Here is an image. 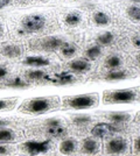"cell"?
I'll use <instances>...</instances> for the list:
<instances>
[{"label":"cell","mask_w":140,"mask_h":156,"mask_svg":"<svg viewBox=\"0 0 140 156\" xmlns=\"http://www.w3.org/2000/svg\"><path fill=\"white\" fill-rule=\"evenodd\" d=\"M63 43H64V41L62 39L52 36V37H46L43 40H40L39 48L46 50V51H53V50H56V49H60Z\"/></svg>","instance_id":"7"},{"label":"cell","mask_w":140,"mask_h":156,"mask_svg":"<svg viewBox=\"0 0 140 156\" xmlns=\"http://www.w3.org/2000/svg\"><path fill=\"white\" fill-rule=\"evenodd\" d=\"M127 77V72L123 70H117V71H111L106 75L107 80H119V79H125Z\"/></svg>","instance_id":"19"},{"label":"cell","mask_w":140,"mask_h":156,"mask_svg":"<svg viewBox=\"0 0 140 156\" xmlns=\"http://www.w3.org/2000/svg\"><path fill=\"white\" fill-rule=\"evenodd\" d=\"M127 14H128V16L131 18L132 20L134 21H139L140 20V9H139V6H133L128 7V9H127Z\"/></svg>","instance_id":"25"},{"label":"cell","mask_w":140,"mask_h":156,"mask_svg":"<svg viewBox=\"0 0 140 156\" xmlns=\"http://www.w3.org/2000/svg\"><path fill=\"white\" fill-rule=\"evenodd\" d=\"M109 119L113 124H124L130 120V114L124 113V112H113V113L109 114Z\"/></svg>","instance_id":"12"},{"label":"cell","mask_w":140,"mask_h":156,"mask_svg":"<svg viewBox=\"0 0 140 156\" xmlns=\"http://www.w3.org/2000/svg\"><path fill=\"white\" fill-rule=\"evenodd\" d=\"M21 110L28 112V113H45L53 107V101L49 98H35L32 100H28L22 105Z\"/></svg>","instance_id":"3"},{"label":"cell","mask_w":140,"mask_h":156,"mask_svg":"<svg viewBox=\"0 0 140 156\" xmlns=\"http://www.w3.org/2000/svg\"><path fill=\"white\" fill-rule=\"evenodd\" d=\"M2 55H5L7 57H11V58H14V57H18L21 55V48L19 46H14V44H9V46H6L2 48Z\"/></svg>","instance_id":"13"},{"label":"cell","mask_w":140,"mask_h":156,"mask_svg":"<svg viewBox=\"0 0 140 156\" xmlns=\"http://www.w3.org/2000/svg\"><path fill=\"white\" fill-rule=\"evenodd\" d=\"M49 80L54 83V84L57 85H66V84H70L75 82V78L71 75H68V73H60V75H56L54 76L53 78H49Z\"/></svg>","instance_id":"11"},{"label":"cell","mask_w":140,"mask_h":156,"mask_svg":"<svg viewBox=\"0 0 140 156\" xmlns=\"http://www.w3.org/2000/svg\"><path fill=\"white\" fill-rule=\"evenodd\" d=\"M137 92L134 90H117V91L107 92L104 94V101L105 103H112V104H126L132 103L137 99Z\"/></svg>","instance_id":"2"},{"label":"cell","mask_w":140,"mask_h":156,"mask_svg":"<svg viewBox=\"0 0 140 156\" xmlns=\"http://www.w3.org/2000/svg\"><path fill=\"white\" fill-rule=\"evenodd\" d=\"M9 2H11V0H0V9H2L6 6H8Z\"/></svg>","instance_id":"31"},{"label":"cell","mask_w":140,"mask_h":156,"mask_svg":"<svg viewBox=\"0 0 140 156\" xmlns=\"http://www.w3.org/2000/svg\"><path fill=\"white\" fill-rule=\"evenodd\" d=\"M25 64L29 66H47L50 64L49 59L42 56H31L25 59Z\"/></svg>","instance_id":"10"},{"label":"cell","mask_w":140,"mask_h":156,"mask_svg":"<svg viewBox=\"0 0 140 156\" xmlns=\"http://www.w3.org/2000/svg\"><path fill=\"white\" fill-rule=\"evenodd\" d=\"M13 137H14V133L11 129H6V128L0 129V142L11 141V140H13Z\"/></svg>","instance_id":"24"},{"label":"cell","mask_w":140,"mask_h":156,"mask_svg":"<svg viewBox=\"0 0 140 156\" xmlns=\"http://www.w3.org/2000/svg\"><path fill=\"white\" fill-rule=\"evenodd\" d=\"M69 68L75 72H85L90 70L91 65L88 61L84 59H75L69 64Z\"/></svg>","instance_id":"9"},{"label":"cell","mask_w":140,"mask_h":156,"mask_svg":"<svg viewBox=\"0 0 140 156\" xmlns=\"http://www.w3.org/2000/svg\"><path fill=\"white\" fill-rule=\"evenodd\" d=\"M134 44L137 48H139V36H137V37H134Z\"/></svg>","instance_id":"35"},{"label":"cell","mask_w":140,"mask_h":156,"mask_svg":"<svg viewBox=\"0 0 140 156\" xmlns=\"http://www.w3.org/2000/svg\"><path fill=\"white\" fill-rule=\"evenodd\" d=\"M75 149H76V141L73 140V139H67V140H64L60 146L61 153H63V154H66V155H69V154L73 153Z\"/></svg>","instance_id":"15"},{"label":"cell","mask_w":140,"mask_h":156,"mask_svg":"<svg viewBox=\"0 0 140 156\" xmlns=\"http://www.w3.org/2000/svg\"><path fill=\"white\" fill-rule=\"evenodd\" d=\"M61 52L64 57H71L76 52V48L70 43H63L61 47Z\"/></svg>","instance_id":"20"},{"label":"cell","mask_w":140,"mask_h":156,"mask_svg":"<svg viewBox=\"0 0 140 156\" xmlns=\"http://www.w3.org/2000/svg\"><path fill=\"white\" fill-rule=\"evenodd\" d=\"M46 25V19L40 14H33L28 15L21 21V26L23 30L27 33H35L41 30Z\"/></svg>","instance_id":"4"},{"label":"cell","mask_w":140,"mask_h":156,"mask_svg":"<svg viewBox=\"0 0 140 156\" xmlns=\"http://www.w3.org/2000/svg\"><path fill=\"white\" fill-rule=\"evenodd\" d=\"M113 39H114L113 34L110 32H106V33H104V34H102V35H99L97 41H98L99 44L107 46V44H111V43L113 42Z\"/></svg>","instance_id":"18"},{"label":"cell","mask_w":140,"mask_h":156,"mask_svg":"<svg viewBox=\"0 0 140 156\" xmlns=\"http://www.w3.org/2000/svg\"><path fill=\"white\" fill-rule=\"evenodd\" d=\"M7 125V121H4V120H0V126H5Z\"/></svg>","instance_id":"36"},{"label":"cell","mask_w":140,"mask_h":156,"mask_svg":"<svg viewBox=\"0 0 140 156\" xmlns=\"http://www.w3.org/2000/svg\"><path fill=\"white\" fill-rule=\"evenodd\" d=\"M13 105V101L12 100H1L0 99V110H4L8 106H12Z\"/></svg>","instance_id":"29"},{"label":"cell","mask_w":140,"mask_h":156,"mask_svg":"<svg viewBox=\"0 0 140 156\" xmlns=\"http://www.w3.org/2000/svg\"><path fill=\"white\" fill-rule=\"evenodd\" d=\"M93 21L97 25L104 26V25H107L110 22V16L104 13V12H96L93 14Z\"/></svg>","instance_id":"16"},{"label":"cell","mask_w":140,"mask_h":156,"mask_svg":"<svg viewBox=\"0 0 140 156\" xmlns=\"http://www.w3.org/2000/svg\"><path fill=\"white\" fill-rule=\"evenodd\" d=\"M134 2H137V4H139V0H133Z\"/></svg>","instance_id":"38"},{"label":"cell","mask_w":140,"mask_h":156,"mask_svg":"<svg viewBox=\"0 0 140 156\" xmlns=\"http://www.w3.org/2000/svg\"><path fill=\"white\" fill-rule=\"evenodd\" d=\"M7 75V70L6 68H2V66H0V78L5 77Z\"/></svg>","instance_id":"33"},{"label":"cell","mask_w":140,"mask_h":156,"mask_svg":"<svg viewBox=\"0 0 140 156\" xmlns=\"http://www.w3.org/2000/svg\"><path fill=\"white\" fill-rule=\"evenodd\" d=\"M25 149L31 154V155H38L41 153H46L49 149L50 141H27L25 142Z\"/></svg>","instance_id":"6"},{"label":"cell","mask_w":140,"mask_h":156,"mask_svg":"<svg viewBox=\"0 0 140 156\" xmlns=\"http://www.w3.org/2000/svg\"><path fill=\"white\" fill-rule=\"evenodd\" d=\"M127 149V141L120 137L110 140L106 143V150L110 154H121Z\"/></svg>","instance_id":"8"},{"label":"cell","mask_w":140,"mask_h":156,"mask_svg":"<svg viewBox=\"0 0 140 156\" xmlns=\"http://www.w3.org/2000/svg\"><path fill=\"white\" fill-rule=\"evenodd\" d=\"M134 147H135V149H137V153H139V137L135 139V141H134Z\"/></svg>","instance_id":"34"},{"label":"cell","mask_w":140,"mask_h":156,"mask_svg":"<svg viewBox=\"0 0 140 156\" xmlns=\"http://www.w3.org/2000/svg\"><path fill=\"white\" fill-rule=\"evenodd\" d=\"M47 133L50 134V135L54 137H60V136L66 135V129H64L61 125L60 126H53V127H48Z\"/></svg>","instance_id":"17"},{"label":"cell","mask_w":140,"mask_h":156,"mask_svg":"<svg viewBox=\"0 0 140 156\" xmlns=\"http://www.w3.org/2000/svg\"><path fill=\"white\" fill-rule=\"evenodd\" d=\"M6 86H9V87H18V89H21V87H27L28 86V83H26L25 80H22L20 77H15L13 78L12 80L7 82Z\"/></svg>","instance_id":"21"},{"label":"cell","mask_w":140,"mask_h":156,"mask_svg":"<svg viewBox=\"0 0 140 156\" xmlns=\"http://www.w3.org/2000/svg\"><path fill=\"white\" fill-rule=\"evenodd\" d=\"M73 121L76 125H85L90 121V118L88 115H76L73 119Z\"/></svg>","instance_id":"28"},{"label":"cell","mask_w":140,"mask_h":156,"mask_svg":"<svg viewBox=\"0 0 140 156\" xmlns=\"http://www.w3.org/2000/svg\"><path fill=\"white\" fill-rule=\"evenodd\" d=\"M23 1H28V0H23Z\"/></svg>","instance_id":"39"},{"label":"cell","mask_w":140,"mask_h":156,"mask_svg":"<svg viewBox=\"0 0 140 156\" xmlns=\"http://www.w3.org/2000/svg\"><path fill=\"white\" fill-rule=\"evenodd\" d=\"M98 143L93 139H85L83 141V150L88 154H96L98 151Z\"/></svg>","instance_id":"14"},{"label":"cell","mask_w":140,"mask_h":156,"mask_svg":"<svg viewBox=\"0 0 140 156\" xmlns=\"http://www.w3.org/2000/svg\"><path fill=\"white\" fill-rule=\"evenodd\" d=\"M8 153V148L5 146H0V155H5Z\"/></svg>","instance_id":"32"},{"label":"cell","mask_w":140,"mask_h":156,"mask_svg":"<svg viewBox=\"0 0 140 156\" xmlns=\"http://www.w3.org/2000/svg\"><path fill=\"white\" fill-rule=\"evenodd\" d=\"M1 34H2V26L0 25V35H1Z\"/></svg>","instance_id":"37"},{"label":"cell","mask_w":140,"mask_h":156,"mask_svg":"<svg viewBox=\"0 0 140 156\" xmlns=\"http://www.w3.org/2000/svg\"><path fill=\"white\" fill-rule=\"evenodd\" d=\"M27 77L29 79H42L46 77V73L41 70H33V71L27 72Z\"/></svg>","instance_id":"27"},{"label":"cell","mask_w":140,"mask_h":156,"mask_svg":"<svg viewBox=\"0 0 140 156\" xmlns=\"http://www.w3.org/2000/svg\"><path fill=\"white\" fill-rule=\"evenodd\" d=\"M120 128L117 127L113 124H107V122H99V124L95 125L92 129H91V134L96 137H107L113 135L114 133L119 132Z\"/></svg>","instance_id":"5"},{"label":"cell","mask_w":140,"mask_h":156,"mask_svg":"<svg viewBox=\"0 0 140 156\" xmlns=\"http://www.w3.org/2000/svg\"><path fill=\"white\" fill-rule=\"evenodd\" d=\"M97 103V98L93 94H82V96H74L63 99V105L75 108V110H85L95 106Z\"/></svg>","instance_id":"1"},{"label":"cell","mask_w":140,"mask_h":156,"mask_svg":"<svg viewBox=\"0 0 140 156\" xmlns=\"http://www.w3.org/2000/svg\"><path fill=\"white\" fill-rule=\"evenodd\" d=\"M64 21H66L67 25L75 26V25H78L81 22V16L77 13H69V14H67Z\"/></svg>","instance_id":"23"},{"label":"cell","mask_w":140,"mask_h":156,"mask_svg":"<svg viewBox=\"0 0 140 156\" xmlns=\"http://www.w3.org/2000/svg\"><path fill=\"white\" fill-rule=\"evenodd\" d=\"M120 64H121L120 57L116 56V55H113V56H110V57L107 58V61H106V65L109 66V68H111V69H116V68L120 66Z\"/></svg>","instance_id":"26"},{"label":"cell","mask_w":140,"mask_h":156,"mask_svg":"<svg viewBox=\"0 0 140 156\" xmlns=\"http://www.w3.org/2000/svg\"><path fill=\"white\" fill-rule=\"evenodd\" d=\"M100 54H102L100 47L92 46V47H90L87 51H85V56L90 59H95V58H97L98 56H100Z\"/></svg>","instance_id":"22"},{"label":"cell","mask_w":140,"mask_h":156,"mask_svg":"<svg viewBox=\"0 0 140 156\" xmlns=\"http://www.w3.org/2000/svg\"><path fill=\"white\" fill-rule=\"evenodd\" d=\"M47 125H48V127H53V126H60L61 121L59 120V119H50V120H48V121H47Z\"/></svg>","instance_id":"30"}]
</instances>
